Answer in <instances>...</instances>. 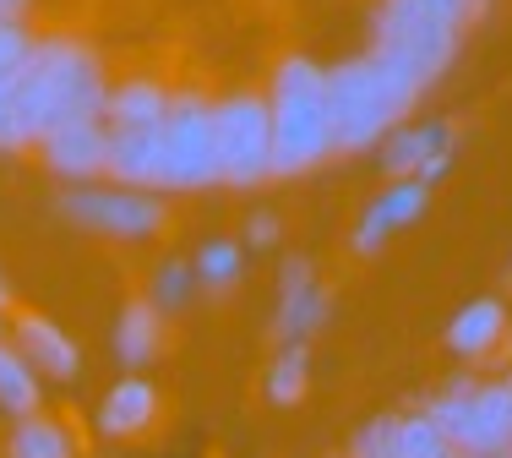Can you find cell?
Returning <instances> with one entry per match:
<instances>
[{
	"label": "cell",
	"instance_id": "1",
	"mask_svg": "<svg viewBox=\"0 0 512 458\" xmlns=\"http://www.w3.org/2000/svg\"><path fill=\"white\" fill-rule=\"evenodd\" d=\"M425 88H414L398 66H387L382 55H360L327 71V120H333V153H360L371 142H382L398 120L409 115V104Z\"/></svg>",
	"mask_w": 512,
	"mask_h": 458
},
{
	"label": "cell",
	"instance_id": "2",
	"mask_svg": "<svg viewBox=\"0 0 512 458\" xmlns=\"http://www.w3.org/2000/svg\"><path fill=\"white\" fill-rule=\"evenodd\" d=\"M267 126H273V175L295 180L316 170L333 153V120H327V71L316 60L295 55L273 71V99H267Z\"/></svg>",
	"mask_w": 512,
	"mask_h": 458
},
{
	"label": "cell",
	"instance_id": "3",
	"mask_svg": "<svg viewBox=\"0 0 512 458\" xmlns=\"http://www.w3.org/2000/svg\"><path fill=\"white\" fill-rule=\"evenodd\" d=\"M376 44L371 55H382L387 66H398L414 88H431L447 71V60L458 55V33L442 11H431L425 0H382L376 6Z\"/></svg>",
	"mask_w": 512,
	"mask_h": 458
},
{
	"label": "cell",
	"instance_id": "4",
	"mask_svg": "<svg viewBox=\"0 0 512 458\" xmlns=\"http://www.w3.org/2000/svg\"><path fill=\"white\" fill-rule=\"evenodd\" d=\"M39 88H44V131L55 126H82V120H104V66L88 44L77 39H39Z\"/></svg>",
	"mask_w": 512,
	"mask_h": 458
},
{
	"label": "cell",
	"instance_id": "5",
	"mask_svg": "<svg viewBox=\"0 0 512 458\" xmlns=\"http://www.w3.org/2000/svg\"><path fill=\"white\" fill-rule=\"evenodd\" d=\"M425 415L453 437V448H512V382L453 377Z\"/></svg>",
	"mask_w": 512,
	"mask_h": 458
},
{
	"label": "cell",
	"instance_id": "6",
	"mask_svg": "<svg viewBox=\"0 0 512 458\" xmlns=\"http://www.w3.org/2000/svg\"><path fill=\"white\" fill-rule=\"evenodd\" d=\"M213 142H218V180L224 186H262L273 180V126H267V99H224L213 104Z\"/></svg>",
	"mask_w": 512,
	"mask_h": 458
},
{
	"label": "cell",
	"instance_id": "7",
	"mask_svg": "<svg viewBox=\"0 0 512 458\" xmlns=\"http://www.w3.org/2000/svg\"><path fill=\"white\" fill-rule=\"evenodd\" d=\"M55 208L71 224L93 229V235H115V240H148L164 229L158 191H137V186H99V180H88V186L60 191Z\"/></svg>",
	"mask_w": 512,
	"mask_h": 458
},
{
	"label": "cell",
	"instance_id": "8",
	"mask_svg": "<svg viewBox=\"0 0 512 458\" xmlns=\"http://www.w3.org/2000/svg\"><path fill=\"white\" fill-rule=\"evenodd\" d=\"M158 137H164V191H202L218 180L213 104L207 99H169Z\"/></svg>",
	"mask_w": 512,
	"mask_h": 458
},
{
	"label": "cell",
	"instance_id": "9",
	"mask_svg": "<svg viewBox=\"0 0 512 458\" xmlns=\"http://www.w3.org/2000/svg\"><path fill=\"white\" fill-rule=\"evenodd\" d=\"M333 317V300L316 284L306 257H289L278 273V311H273V339L278 344H306L322 322Z\"/></svg>",
	"mask_w": 512,
	"mask_h": 458
},
{
	"label": "cell",
	"instance_id": "10",
	"mask_svg": "<svg viewBox=\"0 0 512 458\" xmlns=\"http://www.w3.org/2000/svg\"><path fill=\"white\" fill-rule=\"evenodd\" d=\"M44 170L55 180H71V186H88V180L104 175L109 164V131L104 120H82V126H55L39 137Z\"/></svg>",
	"mask_w": 512,
	"mask_h": 458
},
{
	"label": "cell",
	"instance_id": "11",
	"mask_svg": "<svg viewBox=\"0 0 512 458\" xmlns=\"http://www.w3.org/2000/svg\"><path fill=\"white\" fill-rule=\"evenodd\" d=\"M425 208H431V186H420L414 175L393 180V186H387L382 197H376L371 208L360 213V224H355V251H360V257L382 251V240L398 235V229H409V224H420Z\"/></svg>",
	"mask_w": 512,
	"mask_h": 458
},
{
	"label": "cell",
	"instance_id": "12",
	"mask_svg": "<svg viewBox=\"0 0 512 458\" xmlns=\"http://www.w3.org/2000/svg\"><path fill=\"white\" fill-rule=\"evenodd\" d=\"M164 126V120H158ZM158 126L142 131H109V164L104 175L115 186H137V191H164V137Z\"/></svg>",
	"mask_w": 512,
	"mask_h": 458
},
{
	"label": "cell",
	"instance_id": "13",
	"mask_svg": "<svg viewBox=\"0 0 512 458\" xmlns=\"http://www.w3.org/2000/svg\"><path fill=\"white\" fill-rule=\"evenodd\" d=\"M17 349L28 355V366L39 371V377H50V382H71L82 371L77 339H71L60 322L39 317V311H22L17 317Z\"/></svg>",
	"mask_w": 512,
	"mask_h": 458
},
{
	"label": "cell",
	"instance_id": "14",
	"mask_svg": "<svg viewBox=\"0 0 512 458\" xmlns=\"http://www.w3.org/2000/svg\"><path fill=\"white\" fill-rule=\"evenodd\" d=\"M158 420V388L148 377H120L115 388L104 393V404H99V431L104 437H115V442H131V437H142Z\"/></svg>",
	"mask_w": 512,
	"mask_h": 458
},
{
	"label": "cell",
	"instance_id": "15",
	"mask_svg": "<svg viewBox=\"0 0 512 458\" xmlns=\"http://www.w3.org/2000/svg\"><path fill=\"white\" fill-rule=\"evenodd\" d=\"M507 322L512 317H507L502 300L480 295V300H469V306L447 322V349H453L458 360H480V355H491V349L507 339Z\"/></svg>",
	"mask_w": 512,
	"mask_h": 458
},
{
	"label": "cell",
	"instance_id": "16",
	"mask_svg": "<svg viewBox=\"0 0 512 458\" xmlns=\"http://www.w3.org/2000/svg\"><path fill=\"white\" fill-rule=\"evenodd\" d=\"M169 110V93L153 77H126L104 93V131H142L158 126Z\"/></svg>",
	"mask_w": 512,
	"mask_h": 458
},
{
	"label": "cell",
	"instance_id": "17",
	"mask_svg": "<svg viewBox=\"0 0 512 458\" xmlns=\"http://www.w3.org/2000/svg\"><path fill=\"white\" fill-rule=\"evenodd\" d=\"M158 344H164V311H158L148 295L126 300V306H120V322H115V355L126 360L131 371H142L158 355Z\"/></svg>",
	"mask_w": 512,
	"mask_h": 458
},
{
	"label": "cell",
	"instance_id": "18",
	"mask_svg": "<svg viewBox=\"0 0 512 458\" xmlns=\"http://www.w3.org/2000/svg\"><path fill=\"white\" fill-rule=\"evenodd\" d=\"M447 142H453V131H447L442 120H425V126H404V120H398L382 137V170L393 180H404V175L420 170L436 148H447Z\"/></svg>",
	"mask_w": 512,
	"mask_h": 458
},
{
	"label": "cell",
	"instance_id": "19",
	"mask_svg": "<svg viewBox=\"0 0 512 458\" xmlns=\"http://www.w3.org/2000/svg\"><path fill=\"white\" fill-rule=\"evenodd\" d=\"M6 458H77V442H71V431L60 426V420L33 409V415H17Z\"/></svg>",
	"mask_w": 512,
	"mask_h": 458
},
{
	"label": "cell",
	"instance_id": "20",
	"mask_svg": "<svg viewBox=\"0 0 512 458\" xmlns=\"http://www.w3.org/2000/svg\"><path fill=\"white\" fill-rule=\"evenodd\" d=\"M393 420V458H453V437L436 426L425 409H409V415H387Z\"/></svg>",
	"mask_w": 512,
	"mask_h": 458
},
{
	"label": "cell",
	"instance_id": "21",
	"mask_svg": "<svg viewBox=\"0 0 512 458\" xmlns=\"http://www.w3.org/2000/svg\"><path fill=\"white\" fill-rule=\"evenodd\" d=\"M39 399H44V388H39V371L28 366V355L0 344V409L17 420V415H33Z\"/></svg>",
	"mask_w": 512,
	"mask_h": 458
},
{
	"label": "cell",
	"instance_id": "22",
	"mask_svg": "<svg viewBox=\"0 0 512 458\" xmlns=\"http://www.w3.org/2000/svg\"><path fill=\"white\" fill-rule=\"evenodd\" d=\"M240 273H246V246H240V240H207L197 251V262H191V279H197V289H207V295L240 284Z\"/></svg>",
	"mask_w": 512,
	"mask_h": 458
},
{
	"label": "cell",
	"instance_id": "23",
	"mask_svg": "<svg viewBox=\"0 0 512 458\" xmlns=\"http://www.w3.org/2000/svg\"><path fill=\"white\" fill-rule=\"evenodd\" d=\"M311 382V355L306 344H278L273 366H267V399L273 404H300Z\"/></svg>",
	"mask_w": 512,
	"mask_h": 458
},
{
	"label": "cell",
	"instance_id": "24",
	"mask_svg": "<svg viewBox=\"0 0 512 458\" xmlns=\"http://www.w3.org/2000/svg\"><path fill=\"white\" fill-rule=\"evenodd\" d=\"M191 284H197V279H191V262H175V257H169V262H158L148 300H153L158 311H180V306L191 300Z\"/></svg>",
	"mask_w": 512,
	"mask_h": 458
},
{
	"label": "cell",
	"instance_id": "25",
	"mask_svg": "<svg viewBox=\"0 0 512 458\" xmlns=\"http://www.w3.org/2000/svg\"><path fill=\"white\" fill-rule=\"evenodd\" d=\"M33 55V33H28V17H0V88L28 66Z\"/></svg>",
	"mask_w": 512,
	"mask_h": 458
},
{
	"label": "cell",
	"instance_id": "26",
	"mask_svg": "<svg viewBox=\"0 0 512 458\" xmlns=\"http://www.w3.org/2000/svg\"><path fill=\"white\" fill-rule=\"evenodd\" d=\"M246 251H267V246H278V213H267V208H256L251 219H246V240H240Z\"/></svg>",
	"mask_w": 512,
	"mask_h": 458
},
{
	"label": "cell",
	"instance_id": "27",
	"mask_svg": "<svg viewBox=\"0 0 512 458\" xmlns=\"http://www.w3.org/2000/svg\"><path fill=\"white\" fill-rule=\"evenodd\" d=\"M447 170H453V142H447V148H436L431 159H425L420 170H414V180H420V186H436V180H442Z\"/></svg>",
	"mask_w": 512,
	"mask_h": 458
},
{
	"label": "cell",
	"instance_id": "28",
	"mask_svg": "<svg viewBox=\"0 0 512 458\" xmlns=\"http://www.w3.org/2000/svg\"><path fill=\"white\" fill-rule=\"evenodd\" d=\"M425 6H431V11H442V17L453 22V28H469V17L480 11V0H425Z\"/></svg>",
	"mask_w": 512,
	"mask_h": 458
},
{
	"label": "cell",
	"instance_id": "29",
	"mask_svg": "<svg viewBox=\"0 0 512 458\" xmlns=\"http://www.w3.org/2000/svg\"><path fill=\"white\" fill-rule=\"evenodd\" d=\"M453 458H512V448H458Z\"/></svg>",
	"mask_w": 512,
	"mask_h": 458
},
{
	"label": "cell",
	"instance_id": "30",
	"mask_svg": "<svg viewBox=\"0 0 512 458\" xmlns=\"http://www.w3.org/2000/svg\"><path fill=\"white\" fill-rule=\"evenodd\" d=\"M0 17H28V0H0Z\"/></svg>",
	"mask_w": 512,
	"mask_h": 458
},
{
	"label": "cell",
	"instance_id": "31",
	"mask_svg": "<svg viewBox=\"0 0 512 458\" xmlns=\"http://www.w3.org/2000/svg\"><path fill=\"white\" fill-rule=\"evenodd\" d=\"M11 306V284H6V273H0V311Z\"/></svg>",
	"mask_w": 512,
	"mask_h": 458
},
{
	"label": "cell",
	"instance_id": "32",
	"mask_svg": "<svg viewBox=\"0 0 512 458\" xmlns=\"http://www.w3.org/2000/svg\"><path fill=\"white\" fill-rule=\"evenodd\" d=\"M507 339H512V322H507Z\"/></svg>",
	"mask_w": 512,
	"mask_h": 458
},
{
	"label": "cell",
	"instance_id": "33",
	"mask_svg": "<svg viewBox=\"0 0 512 458\" xmlns=\"http://www.w3.org/2000/svg\"><path fill=\"white\" fill-rule=\"evenodd\" d=\"M480 6H485V0H480Z\"/></svg>",
	"mask_w": 512,
	"mask_h": 458
},
{
	"label": "cell",
	"instance_id": "34",
	"mask_svg": "<svg viewBox=\"0 0 512 458\" xmlns=\"http://www.w3.org/2000/svg\"><path fill=\"white\" fill-rule=\"evenodd\" d=\"M507 382H512V377H507Z\"/></svg>",
	"mask_w": 512,
	"mask_h": 458
}]
</instances>
